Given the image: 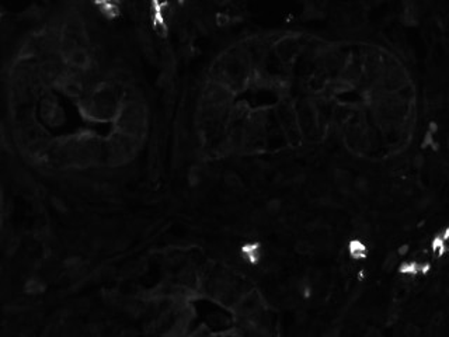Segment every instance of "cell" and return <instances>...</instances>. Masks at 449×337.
<instances>
[{
    "instance_id": "3",
    "label": "cell",
    "mask_w": 449,
    "mask_h": 337,
    "mask_svg": "<svg viewBox=\"0 0 449 337\" xmlns=\"http://www.w3.org/2000/svg\"><path fill=\"white\" fill-rule=\"evenodd\" d=\"M275 55L284 62H291L301 51V40L296 35H285L274 46Z\"/></svg>"
},
{
    "instance_id": "1",
    "label": "cell",
    "mask_w": 449,
    "mask_h": 337,
    "mask_svg": "<svg viewBox=\"0 0 449 337\" xmlns=\"http://www.w3.org/2000/svg\"><path fill=\"white\" fill-rule=\"evenodd\" d=\"M213 80L221 82L233 93L246 87L250 76V58L245 51L235 49L218 59L213 67Z\"/></svg>"
},
{
    "instance_id": "6",
    "label": "cell",
    "mask_w": 449,
    "mask_h": 337,
    "mask_svg": "<svg viewBox=\"0 0 449 337\" xmlns=\"http://www.w3.org/2000/svg\"><path fill=\"white\" fill-rule=\"evenodd\" d=\"M197 170H198V168H192V170H191V173H192V174H194V173H195V171H197ZM192 180H195V181H198V180H200V176H195V177H192Z\"/></svg>"
},
{
    "instance_id": "2",
    "label": "cell",
    "mask_w": 449,
    "mask_h": 337,
    "mask_svg": "<svg viewBox=\"0 0 449 337\" xmlns=\"http://www.w3.org/2000/svg\"><path fill=\"white\" fill-rule=\"evenodd\" d=\"M264 301L257 291L246 292L242 298L236 302V311L237 314L246 319H254L258 315H263Z\"/></svg>"
},
{
    "instance_id": "4",
    "label": "cell",
    "mask_w": 449,
    "mask_h": 337,
    "mask_svg": "<svg viewBox=\"0 0 449 337\" xmlns=\"http://www.w3.org/2000/svg\"><path fill=\"white\" fill-rule=\"evenodd\" d=\"M349 252H351V254H352L354 257L359 258L361 256L365 254V247H364V245H361L359 242H354V243L351 245Z\"/></svg>"
},
{
    "instance_id": "5",
    "label": "cell",
    "mask_w": 449,
    "mask_h": 337,
    "mask_svg": "<svg viewBox=\"0 0 449 337\" xmlns=\"http://www.w3.org/2000/svg\"><path fill=\"white\" fill-rule=\"evenodd\" d=\"M1 218H3V201H1V191H0V224H1Z\"/></svg>"
}]
</instances>
